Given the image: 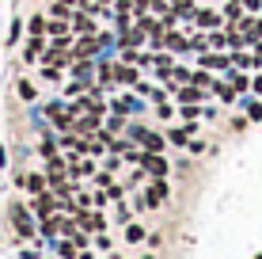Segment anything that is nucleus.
<instances>
[{"label": "nucleus", "instance_id": "f03ea898", "mask_svg": "<svg viewBox=\"0 0 262 259\" xmlns=\"http://www.w3.org/2000/svg\"><path fill=\"white\" fill-rule=\"evenodd\" d=\"M164 194H167V187H164V183H152V187H148V198H144V202H148V206H156Z\"/></svg>", "mask_w": 262, "mask_h": 259}, {"label": "nucleus", "instance_id": "7ed1b4c3", "mask_svg": "<svg viewBox=\"0 0 262 259\" xmlns=\"http://www.w3.org/2000/svg\"><path fill=\"white\" fill-rule=\"evenodd\" d=\"M186 133H190V126H186V130H171V141H175V145H183Z\"/></svg>", "mask_w": 262, "mask_h": 259}, {"label": "nucleus", "instance_id": "20e7f679", "mask_svg": "<svg viewBox=\"0 0 262 259\" xmlns=\"http://www.w3.org/2000/svg\"><path fill=\"white\" fill-rule=\"evenodd\" d=\"M258 259H262V255H258Z\"/></svg>", "mask_w": 262, "mask_h": 259}, {"label": "nucleus", "instance_id": "f257e3e1", "mask_svg": "<svg viewBox=\"0 0 262 259\" xmlns=\"http://www.w3.org/2000/svg\"><path fill=\"white\" fill-rule=\"evenodd\" d=\"M144 168H148V172H152V175H164V172H167V160H164V156H156V153H152V156H144Z\"/></svg>", "mask_w": 262, "mask_h": 259}]
</instances>
